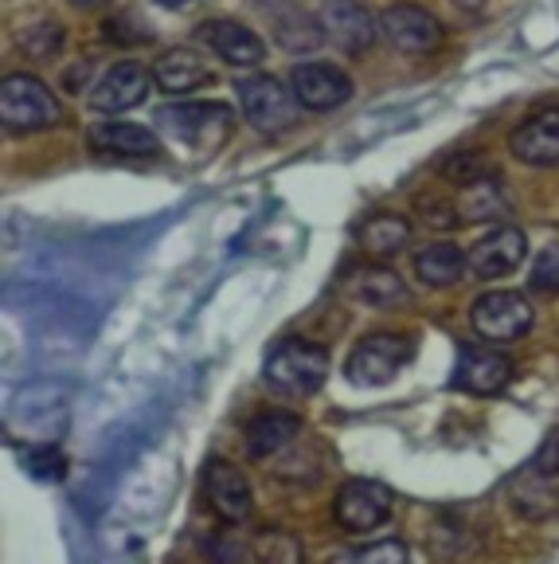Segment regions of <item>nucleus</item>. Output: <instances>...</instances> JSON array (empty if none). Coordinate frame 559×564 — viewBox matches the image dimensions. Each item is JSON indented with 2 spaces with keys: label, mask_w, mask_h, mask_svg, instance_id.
<instances>
[{
  "label": "nucleus",
  "mask_w": 559,
  "mask_h": 564,
  "mask_svg": "<svg viewBox=\"0 0 559 564\" xmlns=\"http://www.w3.org/2000/svg\"><path fill=\"white\" fill-rule=\"evenodd\" d=\"M153 126L184 153L211 158L228 145L231 130H235V115L223 102H173L153 110Z\"/></svg>",
  "instance_id": "1"
},
{
  "label": "nucleus",
  "mask_w": 559,
  "mask_h": 564,
  "mask_svg": "<svg viewBox=\"0 0 559 564\" xmlns=\"http://www.w3.org/2000/svg\"><path fill=\"white\" fill-rule=\"evenodd\" d=\"M263 380L271 392L289 400H306L314 392H321V384L329 380V349L306 337H286L266 352Z\"/></svg>",
  "instance_id": "2"
},
{
  "label": "nucleus",
  "mask_w": 559,
  "mask_h": 564,
  "mask_svg": "<svg viewBox=\"0 0 559 564\" xmlns=\"http://www.w3.org/2000/svg\"><path fill=\"white\" fill-rule=\"evenodd\" d=\"M63 122V106L44 79L12 70L0 83V126L4 133H40Z\"/></svg>",
  "instance_id": "3"
},
{
  "label": "nucleus",
  "mask_w": 559,
  "mask_h": 564,
  "mask_svg": "<svg viewBox=\"0 0 559 564\" xmlns=\"http://www.w3.org/2000/svg\"><path fill=\"white\" fill-rule=\"evenodd\" d=\"M239 106H243V118L254 133L263 138H278L289 133L302 118V102H297L294 87H286L274 75H246L235 83Z\"/></svg>",
  "instance_id": "4"
},
{
  "label": "nucleus",
  "mask_w": 559,
  "mask_h": 564,
  "mask_svg": "<svg viewBox=\"0 0 559 564\" xmlns=\"http://www.w3.org/2000/svg\"><path fill=\"white\" fill-rule=\"evenodd\" d=\"M415 361V337L395 334V329H376L360 337V345L349 352L344 377L357 388H384Z\"/></svg>",
  "instance_id": "5"
},
{
  "label": "nucleus",
  "mask_w": 559,
  "mask_h": 564,
  "mask_svg": "<svg viewBox=\"0 0 559 564\" xmlns=\"http://www.w3.org/2000/svg\"><path fill=\"white\" fill-rule=\"evenodd\" d=\"M395 494L376 478H349L332 494V518L344 533H376L392 521Z\"/></svg>",
  "instance_id": "6"
},
{
  "label": "nucleus",
  "mask_w": 559,
  "mask_h": 564,
  "mask_svg": "<svg viewBox=\"0 0 559 564\" xmlns=\"http://www.w3.org/2000/svg\"><path fill=\"white\" fill-rule=\"evenodd\" d=\"M533 322H536V310L520 291H485L481 299H473V306H470L473 334L493 345L525 337L528 329H533Z\"/></svg>",
  "instance_id": "7"
},
{
  "label": "nucleus",
  "mask_w": 559,
  "mask_h": 564,
  "mask_svg": "<svg viewBox=\"0 0 559 564\" xmlns=\"http://www.w3.org/2000/svg\"><path fill=\"white\" fill-rule=\"evenodd\" d=\"M516 369L508 361V352L493 349V345H462L454 365V388L470 392V397H497L513 384Z\"/></svg>",
  "instance_id": "8"
},
{
  "label": "nucleus",
  "mask_w": 559,
  "mask_h": 564,
  "mask_svg": "<svg viewBox=\"0 0 559 564\" xmlns=\"http://www.w3.org/2000/svg\"><path fill=\"white\" fill-rule=\"evenodd\" d=\"M317 20L325 40H332L344 55H364L380 40V17H372L360 0H321Z\"/></svg>",
  "instance_id": "9"
},
{
  "label": "nucleus",
  "mask_w": 559,
  "mask_h": 564,
  "mask_svg": "<svg viewBox=\"0 0 559 564\" xmlns=\"http://www.w3.org/2000/svg\"><path fill=\"white\" fill-rule=\"evenodd\" d=\"M380 40L403 55H427L442 44V20L419 4H392L380 17Z\"/></svg>",
  "instance_id": "10"
},
{
  "label": "nucleus",
  "mask_w": 559,
  "mask_h": 564,
  "mask_svg": "<svg viewBox=\"0 0 559 564\" xmlns=\"http://www.w3.org/2000/svg\"><path fill=\"white\" fill-rule=\"evenodd\" d=\"M204 498L208 506L216 510L219 521H228V525H239V521L251 518L254 510V490L246 482V475L228 463V458H211L208 467H204Z\"/></svg>",
  "instance_id": "11"
},
{
  "label": "nucleus",
  "mask_w": 559,
  "mask_h": 564,
  "mask_svg": "<svg viewBox=\"0 0 559 564\" xmlns=\"http://www.w3.org/2000/svg\"><path fill=\"white\" fill-rule=\"evenodd\" d=\"M508 153L520 165L556 169L559 165V106H540L508 133Z\"/></svg>",
  "instance_id": "12"
},
{
  "label": "nucleus",
  "mask_w": 559,
  "mask_h": 564,
  "mask_svg": "<svg viewBox=\"0 0 559 564\" xmlns=\"http://www.w3.org/2000/svg\"><path fill=\"white\" fill-rule=\"evenodd\" d=\"M289 87H294L302 110H314V115H329L352 98V79L332 63H297Z\"/></svg>",
  "instance_id": "13"
},
{
  "label": "nucleus",
  "mask_w": 559,
  "mask_h": 564,
  "mask_svg": "<svg viewBox=\"0 0 559 564\" xmlns=\"http://www.w3.org/2000/svg\"><path fill=\"white\" fill-rule=\"evenodd\" d=\"M528 256V236L516 224H501L497 231H490L485 239L470 247V256H465V267H470L478 279H505L513 274L516 267L525 263Z\"/></svg>",
  "instance_id": "14"
},
{
  "label": "nucleus",
  "mask_w": 559,
  "mask_h": 564,
  "mask_svg": "<svg viewBox=\"0 0 559 564\" xmlns=\"http://www.w3.org/2000/svg\"><path fill=\"white\" fill-rule=\"evenodd\" d=\"M149 83L153 79H149V70L141 67V63L122 59L106 70L102 79H98V87L87 95V102H90L95 115H125V110H133V106L145 102Z\"/></svg>",
  "instance_id": "15"
},
{
  "label": "nucleus",
  "mask_w": 559,
  "mask_h": 564,
  "mask_svg": "<svg viewBox=\"0 0 559 564\" xmlns=\"http://www.w3.org/2000/svg\"><path fill=\"white\" fill-rule=\"evenodd\" d=\"M196 40H200L208 52H216L228 67H259L266 59V44L259 40V32H251L239 20H204L196 28Z\"/></svg>",
  "instance_id": "16"
},
{
  "label": "nucleus",
  "mask_w": 559,
  "mask_h": 564,
  "mask_svg": "<svg viewBox=\"0 0 559 564\" xmlns=\"http://www.w3.org/2000/svg\"><path fill=\"white\" fill-rule=\"evenodd\" d=\"M508 502L520 518H548L559 510V470L544 467L540 458H533L528 467H520L508 478Z\"/></svg>",
  "instance_id": "17"
},
{
  "label": "nucleus",
  "mask_w": 559,
  "mask_h": 564,
  "mask_svg": "<svg viewBox=\"0 0 559 564\" xmlns=\"http://www.w3.org/2000/svg\"><path fill=\"white\" fill-rule=\"evenodd\" d=\"M211 79H216V70H211V63L196 47H168L153 63V83L165 95H193V90L208 87Z\"/></svg>",
  "instance_id": "18"
},
{
  "label": "nucleus",
  "mask_w": 559,
  "mask_h": 564,
  "mask_svg": "<svg viewBox=\"0 0 559 564\" xmlns=\"http://www.w3.org/2000/svg\"><path fill=\"white\" fill-rule=\"evenodd\" d=\"M87 145L102 158H161L157 130L138 122H102L90 126Z\"/></svg>",
  "instance_id": "19"
},
{
  "label": "nucleus",
  "mask_w": 559,
  "mask_h": 564,
  "mask_svg": "<svg viewBox=\"0 0 559 564\" xmlns=\"http://www.w3.org/2000/svg\"><path fill=\"white\" fill-rule=\"evenodd\" d=\"M297 440H302V420L286 408L259 412L246 423V455L251 458H274L282 451L297 447Z\"/></svg>",
  "instance_id": "20"
},
{
  "label": "nucleus",
  "mask_w": 559,
  "mask_h": 564,
  "mask_svg": "<svg viewBox=\"0 0 559 564\" xmlns=\"http://www.w3.org/2000/svg\"><path fill=\"white\" fill-rule=\"evenodd\" d=\"M357 243L372 259H395L412 243V216L403 212H376L357 228Z\"/></svg>",
  "instance_id": "21"
},
{
  "label": "nucleus",
  "mask_w": 559,
  "mask_h": 564,
  "mask_svg": "<svg viewBox=\"0 0 559 564\" xmlns=\"http://www.w3.org/2000/svg\"><path fill=\"white\" fill-rule=\"evenodd\" d=\"M458 212H462V224H497L505 220L513 204H508V193L501 185V176H481L473 185L462 188V200H458Z\"/></svg>",
  "instance_id": "22"
},
{
  "label": "nucleus",
  "mask_w": 559,
  "mask_h": 564,
  "mask_svg": "<svg viewBox=\"0 0 559 564\" xmlns=\"http://www.w3.org/2000/svg\"><path fill=\"white\" fill-rule=\"evenodd\" d=\"M465 271V256L462 247L454 243H427L423 251H415V279L430 291H446L454 286Z\"/></svg>",
  "instance_id": "23"
},
{
  "label": "nucleus",
  "mask_w": 559,
  "mask_h": 564,
  "mask_svg": "<svg viewBox=\"0 0 559 564\" xmlns=\"http://www.w3.org/2000/svg\"><path fill=\"white\" fill-rule=\"evenodd\" d=\"M352 291H357L360 302H368V306H376V310H392L407 302V286H403L399 274L387 271V267H368V271H360L357 282H352Z\"/></svg>",
  "instance_id": "24"
},
{
  "label": "nucleus",
  "mask_w": 559,
  "mask_h": 564,
  "mask_svg": "<svg viewBox=\"0 0 559 564\" xmlns=\"http://www.w3.org/2000/svg\"><path fill=\"white\" fill-rule=\"evenodd\" d=\"M251 556L259 564H306V545L289 529L266 525L251 538Z\"/></svg>",
  "instance_id": "25"
},
{
  "label": "nucleus",
  "mask_w": 559,
  "mask_h": 564,
  "mask_svg": "<svg viewBox=\"0 0 559 564\" xmlns=\"http://www.w3.org/2000/svg\"><path fill=\"white\" fill-rule=\"evenodd\" d=\"M274 40H278L286 52H314V47L325 44V28L317 17L309 12H282L274 20Z\"/></svg>",
  "instance_id": "26"
},
{
  "label": "nucleus",
  "mask_w": 559,
  "mask_h": 564,
  "mask_svg": "<svg viewBox=\"0 0 559 564\" xmlns=\"http://www.w3.org/2000/svg\"><path fill=\"white\" fill-rule=\"evenodd\" d=\"M329 564H412V549H407V541L387 538V541H372V545H360V549H344V553H337Z\"/></svg>",
  "instance_id": "27"
},
{
  "label": "nucleus",
  "mask_w": 559,
  "mask_h": 564,
  "mask_svg": "<svg viewBox=\"0 0 559 564\" xmlns=\"http://www.w3.org/2000/svg\"><path fill=\"white\" fill-rule=\"evenodd\" d=\"M63 44H67V35H63V24H55V20H40V24L24 28V35H20V47L32 59H55L63 52Z\"/></svg>",
  "instance_id": "28"
},
{
  "label": "nucleus",
  "mask_w": 559,
  "mask_h": 564,
  "mask_svg": "<svg viewBox=\"0 0 559 564\" xmlns=\"http://www.w3.org/2000/svg\"><path fill=\"white\" fill-rule=\"evenodd\" d=\"M528 286L540 294L559 291V239H551L548 247H540L533 259V271H528Z\"/></svg>",
  "instance_id": "29"
},
{
  "label": "nucleus",
  "mask_w": 559,
  "mask_h": 564,
  "mask_svg": "<svg viewBox=\"0 0 559 564\" xmlns=\"http://www.w3.org/2000/svg\"><path fill=\"white\" fill-rule=\"evenodd\" d=\"M442 176L465 188V185H473V181H481V176H493V169L481 153H458V158H450L442 165Z\"/></svg>",
  "instance_id": "30"
},
{
  "label": "nucleus",
  "mask_w": 559,
  "mask_h": 564,
  "mask_svg": "<svg viewBox=\"0 0 559 564\" xmlns=\"http://www.w3.org/2000/svg\"><path fill=\"white\" fill-rule=\"evenodd\" d=\"M419 216L438 231L462 228V212H458V204L446 200V196H419Z\"/></svg>",
  "instance_id": "31"
},
{
  "label": "nucleus",
  "mask_w": 559,
  "mask_h": 564,
  "mask_svg": "<svg viewBox=\"0 0 559 564\" xmlns=\"http://www.w3.org/2000/svg\"><path fill=\"white\" fill-rule=\"evenodd\" d=\"M24 463L35 470V475H44V478H63V455L55 447H35V451H28L24 455Z\"/></svg>",
  "instance_id": "32"
},
{
  "label": "nucleus",
  "mask_w": 559,
  "mask_h": 564,
  "mask_svg": "<svg viewBox=\"0 0 559 564\" xmlns=\"http://www.w3.org/2000/svg\"><path fill=\"white\" fill-rule=\"evenodd\" d=\"M485 4H490V0H454V9H462L465 17H478Z\"/></svg>",
  "instance_id": "33"
},
{
  "label": "nucleus",
  "mask_w": 559,
  "mask_h": 564,
  "mask_svg": "<svg viewBox=\"0 0 559 564\" xmlns=\"http://www.w3.org/2000/svg\"><path fill=\"white\" fill-rule=\"evenodd\" d=\"M153 4H161V9H184V4H193V0H153Z\"/></svg>",
  "instance_id": "34"
},
{
  "label": "nucleus",
  "mask_w": 559,
  "mask_h": 564,
  "mask_svg": "<svg viewBox=\"0 0 559 564\" xmlns=\"http://www.w3.org/2000/svg\"><path fill=\"white\" fill-rule=\"evenodd\" d=\"M75 4H87V9H95V4H106V0H75Z\"/></svg>",
  "instance_id": "35"
},
{
  "label": "nucleus",
  "mask_w": 559,
  "mask_h": 564,
  "mask_svg": "<svg viewBox=\"0 0 559 564\" xmlns=\"http://www.w3.org/2000/svg\"><path fill=\"white\" fill-rule=\"evenodd\" d=\"M259 4H286V0H259Z\"/></svg>",
  "instance_id": "36"
}]
</instances>
